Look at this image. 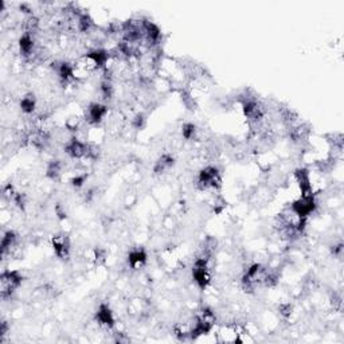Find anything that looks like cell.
Listing matches in <instances>:
<instances>
[{"mask_svg": "<svg viewBox=\"0 0 344 344\" xmlns=\"http://www.w3.org/2000/svg\"><path fill=\"white\" fill-rule=\"evenodd\" d=\"M215 325V316L210 310H202L195 317L194 325L189 329V336L192 339H196L202 335H207L214 328Z\"/></svg>", "mask_w": 344, "mask_h": 344, "instance_id": "obj_1", "label": "cell"}, {"mask_svg": "<svg viewBox=\"0 0 344 344\" xmlns=\"http://www.w3.org/2000/svg\"><path fill=\"white\" fill-rule=\"evenodd\" d=\"M22 275L16 270L12 272H4L0 277V290H1V297L5 299L11 296V293L22 284Z\"/></svg>", "mask_w": 344, "mask_h": 344, "instance_id": "obj_2", "label": "cell"}, {"mask_svg": "<svg viewBox=\"0 0 344 344\" xmlns=\"http://www.w3.org/2000/svg\"><path fill=\"white\" fill-rule=\"evenodd\" d=\"M220 175L214 167H206L202 170L198 176V185L202 189L207 188H218L220 186Z\"/></svg>", "mask_w": 344, "mask_h": 344, "instance_id": "obj_3", "label": "cell"}, {"mask_svg": "<svg viewBox=\"0 0 344 344\" xmlns=\"http://www.w3.org/2000/svg\"><path fill=\"white\" fill-rule=\"evenodd\" d=\"M207 259L209 258H206L205 255H203V257L196 259L194 266H192V277H194L195 282L199 285V288H202V289H205L210 281Z\"/></svg>", "mask_w": 344, "mask_h": 344, "instance_id": "obj_4", "label": "cell"}, {"mask_svg": "<svg viewBox=\"0 0 344 344\" xmlns=\"http://www.w3.org/2000/svg\"><path fill=\"white\" fill-rule=\"evenodd\" d=\"M314 206L316 205H314V199L312 195H303L300 199H297L296 202L292 203L290 210H292L299 218L305 219L308 215L312 214V211L314 210Z\"/></svg>", "mask_w": 344, "mask_h": 344, "instance_id": "obj_5", "label": "cell"}, {"mask_svg": "<svg viewBox=\"0 0 344 344\" xmlns=\"http://www.w3.org/2000/svg\"><path fill=\"white\" fill-rule=\"evenodd\" d=\"M90 152L92 151H90L89 145L77 139H73L66 145V154L73 159H82L85 156H89Z\"/></svg>", "mask_w": 344, "mask_h": 344, "instance_id": "obj_6", "label": "cell"}, {"mask_svg": "<svg viewBox=\"0 0 344 344\" xmlns=\"http://www.w3.org/2000/svg\"><path fill=\"white\" fill-rule=\"evenodd\" d=\"M244 112L245 116L249 119L251 123H258L262 117H264V109L262 106L257 102V101L250 100L244 104Z\"/></svg>", "mask_w": 344, "mask_h": 344, "instance_id": "obj_7", "label": "cell"}, {"mask_svg": "<svg viewBox=\"0 0 344 344\" xmlns=\"http://www.w3.org/2000/svg\"><path fill=\"white\" fill-rule=\"evenodd\" d=\"M53 248H54L55 254L61 259H65L69 257L70 251V241L67 235H57L53 238Z\"/></svg>", "mask_w": 344, "mask_h": 344, "instance_id": "obj_8", "label": "cell"}, {"mask_svg": "<svg viewBox=\"0 0 344 344\" xmlns=\"http://www.w3.org/2000/svg\"><path fill=\"white\" fill-rule=\"evenodd\" d=\"M95 319L100 323L101 325H105V327H113L115 325V317H113V312L110 311V308L106 304H101L98 311H97V314H95Z\"/></svg>", "mask_w": 344, "mask_h": 344, "instance_id": "obj_9", "label": "cell"}, {"mask_svg": "<svg viewBox=\"0 0 344 344\" xmlns=\"http://www.w3.org/2000/svg\"><path fill=\"white\" fill-rule=\"evenodd\" d=\"M106 113H108V108L105 105L93 104L90 105L89 109H88V119L92 124H98L102 121Z\"/></svg>", "mask_w": 344, "mask_h": 344, "instance_id": "obj_10", "label": "cell"}, {"mask_svg": "<svg viewBox=\"0 0 344 344\" xmlns=\"http://www.w3.org/2000/svg\"><path fill=\"white\" fill-rule=\"evenodd\" d=\"M296 179H297V183H299L303 195H312V186H311L310 172L308 171L305 168L296 171Z\"/></svg>", "mask_w": 344, "mask_h": 344, "instance_id": "obj_11", "label": "cell"}, {"mask_svg": "<svg viewBox=\"0 0 344 344\" xmlns=\"http://www.w3.org/2000/svg\"><path fill=\"white\" fill-rule=\"evenodd\" d=\"M147 261V254L143 249L132 250L128 255V262L132 266V269H139Z\"/></svg>", "mask_w": 344, "mask_h": 344, "instance_id": "obj_12", "label": "cell"}, {"mask_svg": "<svg viewBox=\"0 0 344 344\" xmlns=\"http://www.w3.org/2000/svg\"><path fill=\"white\" fill-rule=\"evenodd\" d=\"M19 47H20V53L26 57L34 51V39L31 36V32H25L22 35V38L19 39Z\"/></svg>", "mask_w": 344, "mask_h": 344, "instance_id": "obj_13", "label": "cell"}, {"mask_svg": "<svg viewBox=\"0 0 344 344\" xmlns=\"http://www.w3.org/2000/svg\"><path fill=\"white\" fill-rule=\"evenodd\" d=\"M172 165H174V157L171 155H163L156 161L154 171H155V174H163L165 171L170 170Z\"/></svg>", "mask_w": 344, "mask_h": 344, "instance_id": "obj_14", "label": "cell"}, {"mask_svg": "<svg viewBox=\"0 0 344 344\" xmlns=\"http://www.w3.org/2000/svg\"><path fill=\"white\" fill-rule=\"evenodd\" d=\"M16 242V235L14 231H7L4 234V237L1 238V253L3 255H5V253L11 250V248L15 246Z\"/></svg>", "mask_w": 344, "mask_h": 344, "instance_id": "obj_15", "label": "cell"}, {"mask_svg": "<svg viewBox=\"0 0 344 344\" xmlns=\"http://www.w3.org/2000/svg\"><path fill=\"white\" fill-rule=\"evenodd\" d=\"M20 106H22V110H23L25 113H31V112L35 109L34 95L29 94L26 95V97H23L22 101H20Z\"/></svg>", "mask_w": 344, "mask_h": 344, "instance_id": "obj_16", "label": "cell"}, {"mask_svg": "<svg viewBox=\"0 0 344 344\" xmlns=\"http://www.w3.org/2000/svg\"><path fill=\"white\" fill-rule=\"evenodd\" d=\"M61 172H62V164H61L60 161H57V160L51 161L49 168H47V176L51 178V179H57L61 175Z\"/></svg>", "mask_w": 344, "mask_h": 344, "instance_id": "obj_17", "label": "cell"}, {"mask_svg": "<svg viewBox=\"0 0 344 344\" xmlns=\"http://www.w3.org/2000/svg\"><path fill=\"white\" fill-rule=\"evenodd\" d=\"M101 92H102V95L105 98H110L112 94H113V86L110 84V81L105 80L102 84H101Z\"/></svg>", "mask_w": 344, "mask_h": 344, "instance_id": "obj_18", "label": "cell"}, {"mask_svg": "<svg viewBox=\"0 0 344 344\" xmlns=\"http://www.w3.org/2000/svg\"><path fill=\"white\" fill-rule=\"evenodd\" d=\"M196 128L194 124H186L183 125V137L186 140H191L195 136Z\"/></svg>", "mask_w": 344, "mask_h": 344, "instance_id": "obj_19", "label": "cell"}, {"mask_svg": "<svg viewBox=\"0 0 344 344\" xmlns=\"http://www.w3.org/2000/svg\"><path fill=\"white\" fill-rule=\"evenodd\" d=\"M85 180H86V175H77L75 178L71 179V185L74 186V187H81V186L85 183Z\"/></svg>", "mask_w": 344, "mask_h": 344, "instance_id": "obj_20", "label": "cell"}, {"mask_svg": "<svg viewBox=\"0 0 344 344\" xmlns=\"http://www.w3.org/2000/svg\"><path fill=\"white\" fill-rule=\"evenodd\" d=\"M280 311H281V313L284 314L285 317H288V316H290V313H292V305L282 304L280 307Z\"/></svg>", "mask_w": 344, "mask_h": 344, "instance_id": "obj_21", "label": "cell"}, {"mask_svg": "<svg viewBox=\"0 0 344 344\" xmlns=\"http://www.w3.org/2000/svg\"><path fill=\"white\" fill-rule=\"evenodd\" d=\"M133 124H135V126L137 129H140V128L144 125V117H143V116H137L135 119V121H133Z\"/></svg>", "mask_w": 344, "mask_h": 344, "instance_id": "obj_22", "label": "cell"}]
</instances>
